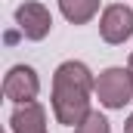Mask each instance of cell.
Here are the masks:
<instances>
[{
	"label": "cell",
	"instance_id": "9",
	"mask_svg": "<svg viewBox=\"0 0 133 133\" xmlns=\"http://www.w3.org/2000/svg\"><path fill=\"white\" fill-rule=\"evenodd\" d=\"M124 133H133V111H130V118H127V124H124Z\"/></svg>",
	"mask_w": 133,
	"mask_h": 133
},
{
	"label": "cell",
	"instance_id": "8",
	"mask_svg": "<svg viewBox=\"0 0 133 133\" xmlns=\"http://www.w3.org/2000/svg\"><path fill=\"white\" fill-rule=\"evenodd\" d=\"M74 133H111V124H108V118L102 115V111H90L77 127Z\"/></svg>",
	"mask_w": 133,
	"mask_h": 133
},
{
	"label": "cell",
	"instance_id": "1",
	"mask_svg": "<svg viewBox=\"0 0 133 133\" xmlns=\"http://www.w3.org/2000/svg\"><path fill=\"white\" fill-rule=\"evenodd\" d=\"M93 96H96V77L93 71L77 62L68 59L53 71V93H50V105L59 124L65 127H77L90 111H93Z\"/></svg>",
	"mask_w": 133,
	"mask_h": 133
},
{
	"label": "cell",
	"instance_id": "6",
	"mask_svg": "<svg viewBox=\"0 0 133 133\" xmlns=\"http://www.w3.org/2000/svg\"><path fill=\"white\" fill-rule=\"evenodd\" d=\"M9 133H50L46 130V108L40 102L16 105L9 115Z\"/></svg>",
	"mask_w": 133,
	"mask_h": 133
},
{
	"label": "cell",
	"instance_id": "2",
	"mask_svg": "<svg viewBox=\"0 0 133 133\" xmlns=\"http://www.w3.org/2000/svg\"><path fill=\"white\" fill-rule=\"evenodd\" d=\"M96 99L108 111H121L133 102V71L124 65H111L96 77Z\"/></svg>",
	"mask_w": 133,
	"mask_h": 133
},
{
	"label": "cell",
	"instance_id": "5",
	"mask_svg": "<svg viewBox=\"0 0 133 133\" xmlns=\"http://www.w3.org/2000/svg\"><path fill=\"white\" fill-rule=\"evenodd\" d=\"M16 25H19V31H22L25 40H43L46 34L53 31V16H50V9L43 3L25 0L16 9Z\"/></svg>",
	"mask_w": 133,
	"mask_h": 133
},
{
	"label": "cell",
	"instance_id": "7",
	"mask_svg": "<svg viewBox=\"0 0 133 133\" xmlns=\"http://www.w3.org/2000/svg\"><path fill=\"white\" fill-rule=\"evenodd\" d=\"M59 12L71 25H87L99 12V0H59Z\"/></svg>",
	"mask_w": 133,
	"mask_h": 133
},
{
	"label": "cell",
	"instance_id": "10",
	"mask_svg": "<svg viewBox=\"0 0 133 133\" xmlns=\"http://www.w3.org/2000/svg\"><path fill=\"white\" fill-rule=\"evenodd\" d=\"M127 68H130V71H133V56H130V62H127Z\"/></svg>",
	"mask_w": 133,
	"mask_h": 133
},
{
	"label": "cell",
	"instance_id": "4",
	"mask_svg": "<svg viewBox=\"0 0 133 133\" xmlns=\"http://www.w3.org/2000/svg\"><path fill=\"white\" fill-rule=\"evenodd\" d=\"M40 93V77L31 65H12L3 77V96L16 105H25V102H37Z\"/></svg>",
	"mask_w": 133,
	"mask_h": 133
},
{
	"label": "cell",
	"instance_id": "3",
	"mask_svg": "<svg viewBox=\"0 0 133 133\" xmlns=\"http://www.w3.org/2000/svg\"><path fill=\"white\" fill-rule=\"evenodd\" d=\"M99 34L105 43L121 46L133 37V6L124 3H108L99 16Z\"/></svg>",
	"mask_w": 133,
	"mask_h": 133
}]
</instances>
